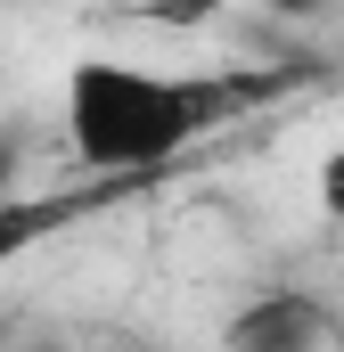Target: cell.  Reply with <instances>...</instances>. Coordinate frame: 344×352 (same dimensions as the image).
I'll list each match as a JSON object with an SVG mask.
<instances>
[{
  "label": "cell",
  "instance_id": "cell-1",
  "mask_svg": "<svg viewBox=\"0 0 344 352\" xmlns=\"http://www.w3.org/2000/svg\"><path fill=\"white\" fill-rule=\"evenodd\" d=\"M270 74H197V66H148V58H74L58 90V123L74 164L98 180H148L255 115Z\"/></svg>",
  "mask_w": 344,
  "mask_h": 352
},
{
  "label": "cell",
  "instance_id": "cell-2",
  "mask_svg": "<svg viewBox=\"0 0 344 352\" xmlns=\"http://www.w3.org/2000/svg\"><path fill=\"white\" fill-rule=\"evenodd\" d=\"M336 311L312 287H262L222 320V352H336Z\"/></svg>",
  "mask_w": 344,
  "mask_h": 352
},
{
  "label": "cell",
  "instance_id": "cell-3",
  "mask_svg": "<svg viewBox=\"0 0 344 352\" xmlns=\"http://www.w3.org/2000/svg\"><path fill=\"white\" fill-rule=\"evenodd\" d=\"M66 213H74V197H25V188H17V197H0V270L17 263L33 238H50Z\"/></svg>",
  "mask_w": 344,
  "mask_h": 352
},
{
  "label": "cell",
  "instance_id": "cell-4",
  "mask_svg": "<svg viewBox=\"0 0 344 352\" xmlns=\"http://www.w3.org/2000/svg\"><path fill=\"white\" fill-rule=\"evenodd\" d=\"M230 0H148V16L156 25H180V33H197V25H213Z\"/></svg>",
  "mask_w": 344,
  "mask_h": 352
},
{
  "label": "cell",
  "instance_id": "cell-5",
  "mask_svg": "<svg viewBox=\"0 0 344 352\" xmlns=\"http://www.w3.org/2000/svg\"><path fill=\"white\" fill-rule=\"evenodd\" d=\"M320 213H328V221H344V148L320 164Z\"/></svg>",
  "mask_w": 344,
  "mask_h": 352
},
{
  "label": "cell",
  "instance_id": "cell-6",
  "mask_svg": "<svg viewBox=\"0 0 344 352\" xmlns=\"http://www.w3.org/2000/svg\"><path fill=\"white\" fill-rule=\"evenodd\" d=\"M17 180H25V148L0 131V197H17Z\"/></svg>",
  "mask_w": 344,
  "mask_h": 352
}]
</instances>
